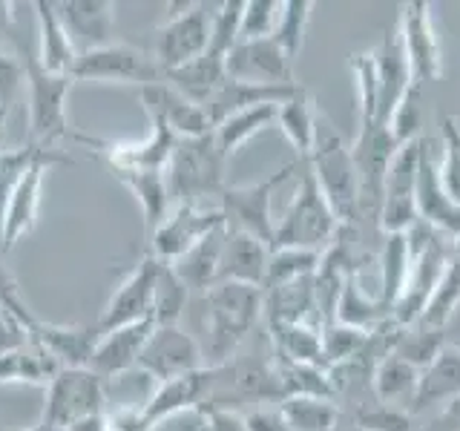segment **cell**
<instances>
[{"label":"cell","mask_w":460,"mask_h":431,"mask_svg":"<svg viewBox=\"0 0 460 431\" xmlns=\"http://www.w3.org/2000/svg\"><path fill=\"white\" fill-rule=\"evenodd\" d=\"M316 179V187L323 190L325 201L334 210L340 224L354 227L363 213H359V172L354 164L351 147L342 141L337 127L331 124L328 115H316V136L314 150L305 162Z\"/></svg>","instance_id":"obj_1"},{"label":"cell","mask_w":460,"mask_h":431,"mask_svg":"<svg viewBox=\"0 0 460 431\" xmlns=\"http://www.w3.org/2000/svg\"><path fill=\"white\" fill-rule=\"evenodd\" d=\"M208 302V334L210 345L205 356L210 354L213 363H227L230 356H236L239 345L251 334L256 320L265 311V291L253 285L239 282H216L210 291H205Z\"/></svg>","instance_id":"obj_2"},{"label":"cell","mask_w":460,"mask_h":431,"mask_svg":"<svg viewBox=\"0 0 460 431\" xmlns=\"http://www.w3.org/2000/svg\"><path fill=\"white\" fill-rule=\"evenodd\" d=\"M406 242H409V279L392 308V322L400 328H409L423 316L426 302L431 291L438 287L446 262H449V256L455 251V242L449 236L438 233L435 227H429L420 219L406 230Z\"/></svg>","instance_id":"obj_3"},{"label":"cell","mask_w":460,"mask_h":431,"mask_svg":"<svg viewBox=\"0 0 460 431\" xmlns=\"http://www.w3.org/2000/svg\"><path fill=\"white\" fill-rule=\"evenodd\" d=\"M340 219L325 201L323 190L316 187L314 172L305 162H299V184L291 205L277 222L273 248H302V251H323L328 242L340 233ZM270 248V251H273Z\"/></svg>","instance_id":"obj_4"},{"label":"cell","mask_w":460,"mask_h":431,"mask_svg":"<svg viewBox=\"0 0 460 431\" xmlns=\"http://www.w3.org/2000/svg\"><path fill=\"white\" fill-rule=\"evenodd\" d=\"M26 66V92H29V138L26 144L40 150H55L58 141L69 138L66 98L75 78L52 75L40 64L35 52L18 47Z\"/></svg>","instance_id":"obj_5"},{"label":"cell","mask_w":460,"mask_h":431,"mask_svg":"<svg viewBox=\"0 0 460 431\" xmlns=\"http://www.w3.org/2000/svg\"><path fill=\"white\" fill-rule=\"evenodd\" d=\"M225 167L227 158L216 147L213 133L199 138H179L176 153L167 164V187L179 205H201L210 196L225 193Z\"/></svg>","instance_id":"obj_6"},{"label":"cell","mask_w":460,"mask_h":431,"mask_svg":"<svg viewBox=\"0 0 460 431\" xmlns=\"http://www.w3.org/2000/svg\"><path fill=\"white\" fill-rule=\"evenodd\" d=\"M213 14L216 6L210 4H181L179 12H170L167 21L153 29L147 52L164 75L208 52Z\"/></svg>","instance_id":"obj_7"},{"label":"cell","mask_w":460,"mask_h":431,"mask_svg":"<svg viewBox=\"0 0 460 431\" xmlns=\"http://www.w3.org/2000/svg\"><path fill=\"white\" fill-rule=\"evenodd\" d=\"M296 170H299V162H291L253 184H227L225 193L219 196V210L225 216V227L248 233L259 242H265L268 248H273L277 222H273L270 201H273V193H277Z\"/></svg>","instance_id":"obj_8"},{"label":"cell","mask_w":460,"mask_h":431,"mask_svg":"<svg viewBox=\"0 0 460 431\" xmlns=\"http://www.w3.org/2000/svg\"><path fill=\"white\" fill-rule=\"evenodd\" d=\"M107 414V380H101L93 368H61L47 385L40 420L66 431L84 417Z\"/></svg>","instance_id":"obj_9"},{"label":"cell","mask_w":460,"mask_h":431,"mask_svg":"<svg viewBox=\"0 0 460 431\" xmlns=\"http://www.w3.org/2000/svg\"><path fill=\"white\" fill-rule=\"evenodd\" d=\"M75 81H95V84H133V86H153L164 81V72L158 69L147 49H136L129 43H110L104 49L78 55Z\"/></svg>","instance_id":"obj_10"},{"label":"cell","mask_w":460,"mask_h":431,"mask_svg":"<svg viewBox=\"0 0 460 431\" xmlns=\"http://www.w3.org/2000/svg\"><path fill=\"white\" fill-rule=\"evenodd\" d=\"M420 158H423V138L402 144L394 153L392 164L385 170L383 181V201L377 213V224L383 233H406V230L417 222V172H420Z\"/></svg>","instance_id":"obj_11"},{"label":"cell","mask_w":460,"mask_h":431,"mask_svg":"<svg viewBox=\"0 0 460 431\" xmlns=\"http://www.w3.org/2000/svg\"><path fill=\"white\" fill-rule=\"evenodd\" d=\"M75 141L93 147L104 162L110 164L112 172L121 170H167L172 153H176L179 136L167 127L164 119L150 115V133L141 141H101L90 136H72Z\"/></svg>","instance_id":"obj_12"},{"label":"cell","mask_w":460,"mask_h":431,"mask_svg":"<svg viewBox=\"0 0 460 431\" xmlns=\"http://www.w3.org/2000/svg\"><path fill=\"white\" fill-rule=\"evenodd\" d=\"M201 368H208L205 351L179 325H162V328L155 325L136 365V371H141L144 377H150L155 383L187 377V374H196Z\"/></svg>","instance_id":"obj_13"},{"label":"cell","mask_w":460,"mask_h":431,"mask_svg":"<svg viewBox=\"0 0 460 431\" xmlns=\"http://www.w3.org/2000/svg\"><path fill=\"white\" fill-rule=\"evenodd\" d=\"M225 224V216L219 207L205 205H176V210L167 213V219L150 233V256L158 262H176L179 256L210 236L216 227Z\"/></svg>","instance_id":"obj_14"},{"label":"cell","mask_w":460,"mask_h":431,"mask_svg":"<svg viewBox=\"0 0 460 431\" xmlns=\"http://www.w3.org/2000/svg\"><path fill=\"white\" fill-rule=\"evenodd\" d=\"M158 262L155 256H141V262L127 273L124 282L115 287V294L110 296V302L101 311V316L95 320L101 334L107 330H115L129 322H141V320H153V287H155V277H158Z\"/></svg>","instance_id":"obj_15"},{"label":"cell","mask_w":460,"mask_h":431,"mask_svg":"<svg viewBox=\"0 0 460 431\" xmlns=\"http://www.w3.org/2000/svg\"><path fill=\"white\" fill-rule=\"evenodd\" d=\"M400 40L406 61L411 69V78L417 84H429L440 78V40L431 23V4L426 0H409L400 12Z\"/></svg>","instance_id":"obj_16"},{"label":"cell","mask_w":460,"mask_h":431,"mask_svg":"<svg viewBox=\"0 0 460 431\" xmlns=\"http://www.w3.org/2000/svg\"><path fill=\"white\" fill-rule=\"evenodd\" d=\"M55 164H72V158L58 155L55 150L43 153L38 162H32V167L23 172L21 184L14 187L9 207H6V219H4V248H0L4 253H9L23 236H29L35 230L40 196H43V179H47L49 167Z\"/></svg>","instance_id":"obj_17"},{"label":"cell","mask_w":460,"mask_h":431,"mask_svg":"<svg viewBox=\"0 0 460 431\" xmlns=\"http://www.w3.org/2000/svg\"><path fill=\"white\" fill-rule=\"evenodd\" d=\"M227 78L277 86L299 84L294 78V61L282 52V47L273 38L239 40L227 55Z\"/></svg>","instance_id":"obj_18"},{"label":"cell","mask_w":460,"mask_h":431,"mask_svg":"<svg viewBox=\"0 0 460 431\" xmlns=\"http://www.w3.org/2000/svg\"><path fill=\"white\" fill-rule=\"evenodd\" d=\"M155 330V322L153 320H141V322H129V325H121L115 330H107V334H101L95 351L90 356V365L101 380H119L124 374L136 371L138 365V356L144 351V345H147L150 334Z\"/></svg>","instance_id":"obj_19"},{"label":"cell","mask_w":460,"mask_h":431,"mask_svg":"<svg viewBox=\"0 0 460 431\" xmlns=\"http://www.w3.org/2000/svg\"><path fill=\"white\" fill-rule=\"evenodd\" d=\"M58 14L78 55L115 43V4L110 0H66L58 4Z\"/></svg>","instance_id":"obj_20"},{"label":"cell","mask_w":460,"mask_h":431,"mask_svg":"<svg viewBox=\"0 0 460 431\" xmlns=\"http://www.w3.org/2000/svg\"><path fill=\"white\" fill-rule=\"evenodd\" d=\"M417 219L435 227L438 233L449 236L452 242L460 239V205L446 196L440 176H438V162L431 144L423 141V158H420V172H417Z\"/></svg>","instance_id":"obj_21"},{"label":"cell","mask_w":460,"mask_h":431,"mask_svg":"<svg viewBox=\"0 0 460 431\" xmlns=\"http://www.w3.org/2000/svg\"><path fill=\"white\" fill-rule=\"evenodd\" d=\"M138 98H141L144 112L164 119L167 127L179 138H199V136L213 133V124L208 121L205 110L193 104L190 98H184L179 90H172L167 81L153 84V86H141Z\"/></svg>","instance_id":"obj_22"},{"label":"cell","mask_w":460,"mask_h":431,"mask_svg":"<svg viewBox=\"0 0 460 431\" xmlns=\"http://www.w3.org/2000/svg\"><path fill=\"white\" fill-rule=\"evenodd\" d=\"M26 337H32L47 348L55 363L61 368H84L90 365V356L101 339L98 325H52L35 316V322L29 325Z\"/></svg>","instance_id":"obj_23"},{"label":"cell","mask_w":460,"mask_h":431,"mask_svg":"<svg viewBox=\"0 0 460 431\" xmlns=\"http://www.w3.org/2000/svg\"><path fill=\"white\" fill-rule=\"evenodd\" d=\"M374 61H377V81H380V101H377V124L388 127L394 110L400 107L402 95L411 90V69L402 52L400 32H385L380 47L374 49Z\"/></svg>","instance_id":"obj_24"},{"label":"cell","mask_w":460,"mask_h":431,"mask_svg":"<svg viewBox=\"0 0 460 431\" xmlns=\"http://www.w3.org/2000/svg\"><path fill=\"white\" fill-rule=\"evenodd\" d=\"M455 400H460V345L446 342L435 363L420 371L409 414L414 417L431 409H446Z\"/></svg>","instance_id":"obj_25"},{"label":"cell","mask_w":460,"mask_h":431,"mask_svg":"<svg viewBox=\"0 0 460 431\" xmlns=\"http://www.w3.org/2000/svg\"><path fill=\"white\" fill-rule=\"evenodd\" d=\"M268 259H270V248L265 242H259L248 233H239V230L225 227L219 282H239V285L265 287Z\"/></svg>","instance_id":"obj_26"},{"label":"cell","mask_w":460,"mask_h":431,"mask_svg":"<svg viewBox=\"0 0 460 431\" xmlns=\"http://www.w3.org/2000/svg\"><path fill=\"white\" fill-rule=\"evenodd\" d=\"M61 365L32 337L0 348V385H43L52 383Z\"/></svg>","instance_id":"obj_27"},{"label":"cell","mask_w":460,"mask_h":431,"mask_svg":"<svg viewBox=\"0 0 460 431\" xmlns=\"http://www.w3.org/2000/svg\"><path fill=\"white\" fill-rule=\"evenodd\" d=\"M35 21H38V64L52 72V75H72L78 61V52L72 47V40L66 35V29L58 14V4L52 0H38L32 4Z\"/></svg>","instance_id":"obj_28"},{"label":"cell","mask_w":460,"mask_h":431,"mask_svg":"<svg viewBox=\"0 0 460 431\" xmlns=\"http://www.w3.org/2000/svg\"><path fill=\"white\" fill-rule=\"evenodd\" d=\"M225 248V224L216 227L210 236H205L199 244H193L176 262H170L176 277L187 285V291H210L219 282V262Z\"/></svg>","instance_id":"obj_29"},{"label":"cell","mask_w":460,"mask_h":431,"mask_svg":"<svg viewBox=\"0 0 460 431\" xmlns=\"http://www.w3.org/2000/svg\"><path fill=\"white\" fill-rule=\"evenodd\" d=\"M311 311H316V273L305 279L288 282L265 291V316L268 328L308 322Z\"/></svg>","instance_id":"obj_30"},{"label":"cell","mask_w":460,"mask_h":431,"mask_svg":"<svg viewBox=\"0 0 460 431\" xmlns=\"http://www.w3.org/2000/svg\"><path fill=\"white\" fill-rule=\"evenodd\" d=\"M417 383H420V371L409 365L406 359H400L394 354H385L371 374V391L377 402L394 409H411Z\"/></svg>","instance_id":"obj_31"},{"label":"cell","mask_w":460,"mask_h":431,"mask_svg":"<svg viewBox=\"0 0 460 431\" xmlns=\"http://www.w3.org/2000/svg\"><path fill=\"white\" fill-rule=\"evenodd\" d=\"M316 115L320 110L314 107V98L305 86H299V92L277 107V124L296 150V162H308L314 150V136H316Z\"/></svg>","instance_id":"obj_32"},{"label":"cell","mask_w":460,"mask_h":431,"mask_svg":"<svg viewBox=\"0 0 460 431\" xmlns=\"http://www.w3.org/2000/svg\"><path fill=\"white\" fill-rule=\"evenodd\" d=\"M136 196L144 213V227L147 233L162 224L170 213V187H167V172L162 170H121L115 172Z\"/></svg>","instance_id":"obj_33"},{"label":"cell","mask_w":460,"mask_h":431,"mask_svg":"<svg viewBox=\"0 0 460 431\" xmlns=\"http://www.w3.org/2000/svg\"><path fill=\"white\" fill-rule=\"evenodd\" d=\"M270 124H277V104H262V107L242 110L236 115H230V119H225L219 127L213 129L216 147H219V153L230 162V158L239 153L242 144H248L253 136H259Z\"/></svg>","instance_id":"obj_34"},{"label":"cell","mask_w":460,"mask_h":431,"mask_svg":"<svg viewBox=\"0 0 460 431\" xmlns=\"http://www.w3.org/2000/svg\"><path fill=\"white\" fill-rule=\"evenodd\" d=\"M279 414L291 431H337L340 426V406L328 397H285L279 402Z\"/></svg>","instance_id":"obj_35"},{"label":"cell","mask_w":460,"mask_h":431,"mask_svg":"<svg viewBox=\"0 0 460 431\" xmlns=\"http://www.w3.org/2000/svg\"><path fill=\"white\" fill-rule=\"evenodd\" d=\"M409 279V242L406 233H385L380 248V294L377 299L392 313Z\"/></svg>","instance_id":"obj_36"},{"label":"cell","mask_w":460,"mask_h":431,"mask_svg":"<svg viewBox=\"0 0 460 431\" xmlns=\"http://www.w3.org/2000/svg\"><path fill=\"white\" fill-rule=\"evenodd\" d=\"M337 320L345 325L363 328V330H377L380 325H385L392 320V313L383 308L380 299H368L359 287L357 273L349 270V277L342 282V294L337 302Z\"/></svg>","instance_id":"obj_37"},{"label":"cell","mask_w":460,"mask_h":431,"mask_svg":"<svg viewBox=\"0 0 460 431\" xmlns=\"http://www.w3.org/2000/svg\"><path fill=\"white\" fill-rule=\"evenodd\" d=\"M270 337H273V345H277V356L291 359V363L328 368L325 359H323L320 325H311V322L277 325V328H270Z\"/></svg>","instance_id":"obj_38"},{"label":"cell","mask_w":460,"mask_h":431,"mask_svg":"<svg viewBox=\"0 0 460 431\" xmlns=\"http://www.w3.org/2000/svg\"><path fill=\"white\" fill-rule=\"evenodd\" d=\"M457 308H460V253L452 251L449 262H446L443 277H440L435 291H431L426 308H423V316L417 322L446 330V325H449V320L455 316Z\"/></svg>","instance_id":"obj_39"},{"label":"cell","mask_w":460,"mask_h":431,"mask_svg":"<svg viewBox=\"0 0 460 431\" xmlns=\"http://www.w3.org/2000/svg\"><path fill=\"white\" fill-rule=\"evenodd\" d=\"M443 345H446V337L440 328H429V325L414 322L409 328H397L392 354L406 359V363L414 365L417 371H423L435 363V356L443 351Z\"/></svg>","instance_id":"obj_40"},{"label":"cell","mask_w":460,"mask_h":431,"mask_svg":"<svg viewBox=\"0 0 460 431\" xmlns=\"http://www.w3.org/2000/svg\"><path fill=\"white\" fill-rule=\"evenodd\" d=\"M323 251H302V248H273L268 259V273H265V287H279L288 282L314 277L320 270Z\"/></svg>","instance_id":"obj_41"},{"label":"cell","mask_w":460,"mask_h":431,"mask_svg":"<svg viewBox=\"0 0 460 431\" xmlns=\"http://www.w3.org/2000/svg\"><path fill=\"white\" fill-rule=\"evenodd\" d=\"M320 339H323V359L328 368L351 363L354 356L366 351V345L371 339V330L345 325L340 320H331L320 325Z\"/></svg>","instance_id":"obj_42"},{"label":"cell","mask_w":460,"mask_h":431,"mask_svg":"<svg viewBox=\"0 0 460 431\" xmlns=\"http://www.w3.org/2000/svg\"><path fill=\"white\" fill-rule=\"evenodd\" d=\"M187 285L176 277L170 262H162L158 268V277H155V287H153V322L162 328V325H179L184 305H187Z\"/></svg>","instance_id":"obj_43"},{"label":"cell","mask_w":460,"mask_h":431,"mask_svg":"<svg viewBox=\"0 0 460 431\" xmlns=\"http://www.w3.org/2000/svg\"><path fill=\"white\" fill-rule=\"evenodd\" d=\"M49 150H40L32 147V144H21V147H12V150H0V248H4V219H6V207H9V198L14 193V187L21 184L23 172L32 167V162ZM4 253V251H0Z\"/></svg>","instance_id":"obj_44"},{"label":"cell","mask_w":460,"mask_h":431,"mask_svg":"<svg viewBox=\"0 0 460 431\" xmlns=\"http://www.w3.org/2000/svg\"><path fill=\"white\" fill-rule=\"evenodd\" d=\"M314 4L311 0H288L279 9V21L273 29V40L279 43L282 52L296 61V55L302 52V40H305V29L311 23Z\"/></svg>","instance_id":"obj_45"},{"label":"cell","mask_w":460,"mask_h":431,"mask_svg":"<svg viewBox=\"0 0 460 431\" xmlns=\"http://www.w3.org/2000/svg\"><path fill=\"white\" fill-rule=\"evenodd\" d=\"M351 72L357 78V98H359V127L377 124V101H380V81H377V61L374 52H354Z\"/></svg>","instance_id":"obj_46"},{"label":"cell","mask_w":460,"mask_h":431,"mask_svg":"<svg viewBox=\"0 0 460 431\" xmlns=\"http://www.w3.org/2000/svg\"><path fill=\"white\" fill-rule=\"evenodd\" d=\"M23 90H26V66L21 52L0 47V127H6Z\"/></svg>","instance_id":"obj_47"},{"label":"cell","mask_w":460,"mask_h":431,"mask_svg":"<svg viewBox=\"0 0 460 431\" xmlns=\"http://www.w3.org/2000/svg\"><path fill=\"white\" fill-rule=\"evenodd\" d=\"M242 9H244V0H227V4L216 6L213 26H210L208 55H216V57H222V61H227L230 49H234L236 43H239Z\"/></svg>","instance_id":"obj_48"},{"label":"cell","mask_w":460,"mask_h":431,"mask_svg":"<svg viewBox=\"0 0 460 431\" xmlns=\"http://www.w3.org/2000/svg\"><path fill=\"white\" fill-rule=\"evenodd\" d=\"M354 426L363 431H414L411 414L406 409H394L377 402L371 397V402H359L354 409Z\"/></svg>","instance_id":"obj_49"},{"label":"cell","mask_w":460,"mask_h":431,"mask_svg":"<svg viewBox=\"0 0 460 431\" xmlns=\"http://www.w3.org/2000/svg\"><path fill=\"white\" fill-rule=\"evenodd\" d=\"M438 176L446 196L460 205V124L457 119H443V158L438 164Z\"/></svg>","instance_id":"obj_50"},{"label":"cell","mask_w":460,"mask_h":431,"mask_svg":"<svg viewBox=\"0 0 460 431\" xmlns=\"http://www.w3.org/2000/svg\"><path fill=\"white\" fill-rule=\"evenodd\" d=\"M282 4L277 0H248L242 9V23H239V40H262L273 38V29L279 21Z\"/></svg>","instance_id":"obj_51"},{"label":"cell","mask_w":460,"mask_h":431,"mask_svg":"<svg viewBox=\"0 0 460 431\" xmlns=\"http://www.w3.org/2000/svg\"><path fill=\"white\" fill-rule=\"evenodd\" d=\"M420 84H411V90L402 95L400 107L394 110L392 121H388V129H392L394 141L400 144H409L420 138V124H423V110H420Z\"/></svg>","instance_id":"obj_52"},{"label":"cell","mask_w":460,"mask_h":431,"mask_svg":"<svg viewBox=\"0 0 460 431\" xmlns=\"http://www.w3.org/2000/svg\"><path fill=\"white\" fill-rule=\"evenodd\" d=\"M244 426L248 431H291L279 409H253L251 414H244Z\"/></svg>","instance_id":"obj_53"},{"label":"cell","mask_w":460,"mask_h":431,"mask_svg":"<svg viewBox=\"0 0 460 431\" xmlns=\"http://www.w3.org/2000/svg\"><path fill=\"white\" fill-rule=\"evenodd\" d=\"M205 431H248L244 426V414L230 409H213L205 411Z\"/></svg>","instance_id":"obj_54"},{"label":"cell","mask_w":460,"mask_h":431,"mask_svg":"<svg viewBox=\"0 0 460 431\" xmlns=\"http://www.w3.org/2000/svg\"><path fill=\"white\" fill-rule=\"evenodd\" d=\"M426 431H460V400H455L446 409H440Z\"/></svg>","instance_id":"obj_55"},{"label":"cell","mask_w":460,"mask_h":431,"mask_svg":"<svg viewBox=\"0 0 460 431\" xmlns=\"http://www.w3.org/2000/svg\"><path fill=\"white\" fill-rule=\"evenodd\" d=\"M66 431H112V426H110V411L107 414H95V417H84V420L72 423Z\"/></svg>","instance_id":"obj_56"},{"label":"cell","mask_w":460,"mask_h":431,"mask_svg":"<svg viewBox=\"0 0 460 431\" xmlns=\"http://www.w3.org/2000/svg\"><path fill=\"white\" fill-rule=\"evenodd\" d=\"M14 6L12 4H6V0H0V35H6L9 32V26H12V21H14V12H12Z\"/></svg>","instance_id":"obj_57"},{"label":"cell","mask_w":460,"mask_h":431,"mask_svg":"<svg viewBox=\"0 0 460 431\" xmlns=\"http://www.w3.org/2000/svg\"><path fill=\"white\" fill-rule=\"evenodd\" d=\"M23 431H58V428H52V426H47L43 420H38L35 426H29V428H23Z\"/></svg>","instance_id":"obj_58"},{"label":"cell","mask_w":460,"mask_h":431,"mask_svg":"<svg viewBox=\"0 0 460 431\" xmlns=\"http://www.w3.org/2000/svg\"><path fill=\"white\" fill-rule=\"evenodd\" d=\"M455 251L460 253V239H455Z\"/></svg>","instance_id":"obj_59"},{"label":"cell","mask_w":460,"mask_h":431,"mask_svg":"<svg viewBox=\"0 0 460 431\" xmlns=\"http://www.w3.org/2000/svg\"><path fill=\"white\" fill-rule=\"evenodd\" d=\"M349 431H363V428H357V426H351V428H349Z\"/></svg>","instance_id":"obj_60"}]
</instances>
